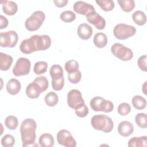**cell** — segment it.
Returning <instances> with one entry per match:
<instances>
[{
	"label": "cell",
	"mask_w": 147,
	"mask_h": 147,
	"mask_svg": "<svg viewBox=\"0 0 147 147\" xmlns=\"http://www.w3.org/2000/svg\"><path fill=\"white\" fill-rule=\"evenodd\" d=\"M51 45V39L48 35H33L22 41L20 49L25 54H30L38 51L48 49Z\"/></svg>",
	"instance_id": "obj_1"
},
{
	"label": "cell",
	"mask_w": 147,
	"mask_h": 147,
	"mask_svg": "<svg viewBox=\"0 0 147 147\" xmlns=\"http://www.w3.org/2000/svg\"><path fill=\"white\" fill-rule=\"evenodd\" d=\"M37 123L32 118L24 119L20 126V133L22 146H38L35 143Z\"/></svg>",
	"instance_id": "obj_2"
},
{
	"label": "cell",
	"mask_w": 147,
	"mask_h": 147,
	"mask_svg": "<svg viewBox=\"0 0 147 147\" xmlns=\"http://www.w3.org/2000/svg\"><path fill=\"white\" fill-rule=\"evenodd\" d=\"M91 125L95 129L105 133H110L113 130L114 123L109 116L105 114L94 115L91 119Z\"/></svg>",
	"instance_id": "obj_3"
},
{
	"label": "cell",
	"mask_w": 147,
	"mask_h": 147,
	"mask_svg": "<svg viewBox=\"0 0 147 147\" xmlns=\"http://www.w3.org/2000/svg\"><path fill=\"white\" fill-rule=\"evenodd\" d=\"M45 18L44 12L40 10L35 11L25 22L26 29L30 32H34L38 30Z\"/></svg>",
	"instance_id": "obj_4"
},
{
	"label": "cell",
	"mask_w": 147,
	"mask_h": 147,
	"mask_svg": "<svg viewBox=\"0 0 147 147\" xmlns=\"http://www.w3.org/2000/svg\"><path fill=\"white\" fill-rule=\"evenodd\" d=\"M136 33L134 26L125 24H117L113 29L114 36L118 40H123L134 36Z\"/></svg>",
	"instance_id": "obj_5"
},
{
	"label": "cell",
	"mask_w": 147,
	"mask_h": 147,
	"mask_svg": "<svg viewBox=\"0 0 147 147\" xmlns=\"http://www.w3.org/2000/svg\"><path fill=\"white\" fill-rule=\"evenodd\" d=\"M90 106L94 111L110 113L113 110L114 105L111 101L105 100L100 96H95L90 100Z\"/></svg>",
	"instance_id": "obj_6"
},
{
	"label": "cell",
	"mask_w": 147,
	"mask_h": 147,
	"mask_svg": "<svg viewBox=\"0 0 147 147\" xmlns=\"http://www.w3.org/2000/svg\"><path fill=\"white\" fill-rule=\"evenodd\" d=\"M113 55L122 61L130 60L133 57V53L131 49L120 43H115L111 47Z\"/></svg>",
	"instance_id": "obj_7"
},
{
	"label": "cell",
	"mask_w": 147,
	"mask_h": 147,
	"mask_svg": "<svg viewBox=\"0 0 147 147\" xmlns=\"http://www.w3.org/2000/svg\"><path fill=\"white\" fill-rule=\"evenodd\" d=\"M18 36L14 30H9L0 33V45L1 47L13 48L17 44Z\"/></svg>",
	"instance_id": "obj_8"
},
{
	"label": "cell",
	"mask_w": 147,
	"mask_h": 147,
	"mask_svg": "<svg viewBox=\"0 0 147 147\" xmlns=\"http://www.w3.org/2000/svg\"><path fill=\"white\" fill-rule=\"evenodd\" d=\"M30 61L25 57L19 58L13 68V74L16 76H20L29 74L30 70Z\"/></svg>",
	"instance_id": "obj_9"
},
{
	"label": "cell",
	"mask_w": 147,
	"mask_h": 147,
	"mask_svg": "<svg viewBox=\"0 0 147 147\" xmlns=\"http://www.w3.org/2000/svg\"><path fill=\"white\" fill-rule=\"evenodd\" d=\"M67 104L69 107L74 110L85 104L81 92L76 89L70 90L67 94Z\"/></svg>",
	"instance_id": "obj_10"
},
{
	"label": "cell",
	"mask_w": 147,
	"mask_h": 147,
	"mask_svg": "<svg viewBox=\"0 0 147 147\" xmlns=\"http://www.w3.org/2000/svg\"><path fill=\"white\" fill-rule=\"evenodd\" d=\"M57 141L59 144L65 147H75L76 142L71 133L65 129L60 130L57 134Z\"/></svg>",
	"instance_id": "obj_11"
},
{
	"label": "cell",
	"mask_w": 147,
	"mask_h": 147,
	"mask_svg": "<svg viewBox=\"0 0 147 147\" xmlns=\"http://www.w3.org/2000/svg\"><path fill=\"white\" fill-rule=\"evenodd\" d=\"M87 21L95 26V27L99 29L102 30L106 26V21L101 16L99 15L95 11H91L86 16Z\"/></svg>",
	"instance_id": "obj_12"
},
{
	"label": "cell",
	"mask_w": 147,
	"mask_h": 147,
	"mask_svg": "<svg viewBox=\"0 0 147 147\" xmlns=\"http://www.w3.org/2000/svg\"><path fill=\"white\" fill-rule=\"evenodd\" d=\"M73 9L76 13L84 16H86L91 11H95L92 5L81 1L75 2L73 5Z\"/></svg>",
	"instance_id": "obj_13"
},
{
	"label": "cell",
	"mask_w": 147,
	"mask_h": 147,
	"mask_svg": "<svg viewBox=\"0 0 147 147\" xmlns=\"http://www.w3.org/2000/svg\"><path fill=\"white\" fill-rule=\"evenodd\" d=\"M117 129L118 133L121 136L127 137L133 133L134 126L130 122L123 121L119 123Z\"/></svg>",
	"instance_id": "obj_14"
},
{
	"label": "cell",
	"mask_w": 147,
	"mask_h": 147,
	"mask_svg": "<svg viewBox=\"0 0 147 147\" xmlns=\"http://www.w3.org/2000/svg\"><path fill=\"white\" fill-rule=\"evenodd\" d=\"M77 34L79 38L82 40H88L92 36V28L90 25L87 24H81L78 27Z\"/></svg>",
	"instance_id": "obj_15"
},
{
	"label": "cell",
	"mask_w": 147,
	"mask_h": 147,
	"mask_svg": "<svg viewBox=\"0 0 147 147\" xmlns=\"http://www.w3.org/2000/svg\"><path fill=\"white\" fill-rule=\"evenodd\" d=\"M25 92L28 97L31 99L37 98L40 96V94L42 92L41 88L34 82L29 84L26 87Z\"/></svg>",
	"instance_id": "obj_16"
},
{
	"label": "cell",
	"mask_w": 147,
	"mask_h": 147,
	"mask_svg": "<svg viewBox=\"0 0 147 147\" xmlns=\"http://www.w3.org/2000/svg\"><path fill=\"white\" fill-rule=\"evenodd\" d=\"M3 12L8 16L14 15L18 10V6L16 2L11 1H3L1 2Z\"/></svg>",
	"instance_id": "obj_17"
},
{
	"label": "cell",
	"mask_w": 147,
	"mask_h": 147,
	"mask_svg": "<svg viewBox=\"0 0 147 147\" xmlns=\"http://www.w3.org/2000/svg\"><path fill=\"white\" fill-rule=\"evenodd\" d=\"M21 86L20 81L16 79H10L6 84V90L7 92L12 95L17 94L21 90Z\"/></svg>",
	"instance_id": "obj_18"
},
{
	"label": "cell",
	"mask_w": 147,
	"mask_h": 147,
	"mask_svg": "<svg viewBox=\"0 0 147 147\" xmlns=\"http://www.w3.org/2000/svg\"><path fill=\"white\" fill-rule=\"evenodd\" d=\"M13 57L5 53H0V69L1 71H7L13 63Z\"/></svg>",
	"instance_id": "obj_19"
},
{
	"label": "cell",
	"mask_w": 147,
	"mask_h": 147,
	"mask_svg": "<svg viewBox=\"0 0 147 147\" xmlns=\"http://www.w3.org/2000/svg\"><path fill=\"white\" fill-rule=\"evenodd\" d=\"M39 145L42 147H52L54 145V138L49 133H43L38 139Z\"/></svg>",
	"instance_id": "obj_20"
},
{
	"label": "cell",
	"mask_w": 147,
	"mask_h": 147,
	"mask_svg": "<svg viewBox=\"0 0 147 147\" xmlns=\"http://www.w3.org/2000/svg\"><path fill=\"white\" fill-rule=\"evenodd\" d=\"M93 42L96 47L102 48L107 44V37L104 33L98 32L94 35Z\"/></svg>",
	"instance_id": "obj_21"
},
{
	"label": "cell",
	"mask_w": 147,
	"mask_h": 147,
	"mask_svg": "<svg viewBox=\"0 0 147 147\" xmlns=\"http://www.w3.org/2000/svg\"><path fill=\"white\" fill-rule=\"evenodd\" d=\"M147 137L145 136L141 137H134L129 140L127 145L129 147H141L146 146Z\"/></svg>",
	"instance_id": "obj_22"
},
{
	"label": "cell",
	"mask_w": 147,
	"mask_h": 147,
	"mask_svg": "<svg viewBox=\"0 0 147 147\" xmlns=\"http://www.w3.org/2000/svg\"><path fill=\"white\" fill-rule=\"evenodd\" d=\"M132 19L135 24L139 26H142L146 22L145 13L141 10H137L132 14Z\"/></svg>",
	"instance_id": "obj_23"
},
{
	"label": "cell",
	"mask_w": 147,
	"mask_h": 147,
	"mask_svg": "<svg viewBox=\"0 0 147 147\" xmlns=\"http://www.w3.org/2000/svg\"><path fill=\"white\" fill-rule=\"evenodd\" d=\"M131 103L134 107L139 110H143L146 106V99L141 95H135L133 96L131 99Z\"/></svg>",
	"instance_id": "obj_24"
},
{
	"label": "cell",
	"mask_w": 147,
	"mask_h": 147,
	"mask_svg": "<svg viewBox=\"0 0 147 147\" xmlns=\"http://www.w3.org/2000/svg\"><path fill=\"white\" fill-rule=\"evenodd\" d=\"M117 2L121 9L127 13L131 11L136 6L135 2L133 0H118Z\"/></svg>",
	"instance_id": "obj_25"
},
{
	"label": "cell",
	"mask_w": 147,
	"mask_h": 147,
	"mask_svg": "<svg viewBox=\"0 0 147 147\" xmlns=\"http://www.w3.org/2000/svg\"><path fill=\"white\" fill-rule=\"evenodd\" d=\"M59 98L57 94L53 91L48 92L44 98L45 104L49 107H53L57 103Z\"/></svg>",
	"instance_id": "obj_26"
},
{
	"label": "cell",
	"mask_w": 147,
	"mask_h": 147,
	"mask_svg": "<svg viewBox=\"0 0 147 147\" xmlns=\"http://www.w3.org/2000/svg\"><path fill=\"white\" fill-rule=\"evenodd\" d=\"M95 2L104 11H111L114 7V2L113 0H96Z\"/></svg>",
	"instance_id": "obj_27"
},
{
	"label": "cell",
	"mask_w": 147,
	"mask_h": 147,
	"mask_svg": "<svg viewBox=\"0 0 147 147\" xmlns=\"http://www.w3.org/2000/svg\"><path fill=\"white\" fill-rule=\"evenodd\" d=\"M49 74L52 79H57L63 77V68L60 65L54 64L50 68Z\"/></svg>",
	"instance_id": "obj_28"
},
{
	"label": "cell",
	"mask_w": 147,
	"mask_h": 147,
	"mask_svg": "<svg viewBox=\"0 0 147 147\" xmlns=\"http://www.w3.org/2000/svg\"><path fill=\"white\" fill-rule=\"evenodd\" d=\"M5 125L10 130H15L18 126V120L17 118L13 115L7 116L5 120Z\"/></svg>",
	"instance_id": "obj_29"
},
{
	"label": "cell",
	"mask_w": 147,
	"mask_h": 147,
	"mask_svg": "<svg viewBox=\"0 0 147 147\" xmlns=\"http://www.w3.org/2000/svg\"><path fill=\"white\" fill-rule=\"evenodd\" d=\"M48 68V63L44 61H37L34 64L33 71L36 75L44 74Z\"/></svg>",
	"instance_id": "obj_30"
},
{
	"label": "cell",
	"mask_w": 147,
	"mask_h": 147,
	"mask_svg": "<svg viewBox=\"0 0 147 147\" xmlns=\"http://www.w3.org/2000/svg\"><path fill=\"white\" fill-rule=\"evenodd\" d=\"M135 121L138 127L142 129L147 127V119L146 113H138L135 117Z\"/></svg>",
	"instance_id": "obj_31"
},
{
	"label": "cell",
	"mask_w": 147,
	"mask_h": 147,
	"mask_svg": "<svg viewBox=\"0 0 147 147\" xmlns=\"http://www.w3.org/2000/svg\"><path fill=\"white\" fill-rule=\"evenodd\" d=\"M60 18L64 22H71L75 20L76 14L72 11L66 10L60 14Z\"/></svg>",
	"instance_id": "obj_32"
},
{
	"label": "cell",
	"mask_w": 147,
	"mask_h": 147,
	"mask_svg": "<svg viewBox=\"0 0 147 147\" xmlns=\"http://www.w3.org/2000/svg\"><path fill=\"white\" fill-rule=\"evenodd\" d=\"M65 69L68 73H72L79 70V63L75 60H69L65 64Z\"/></svg>",
	"instance_id": "obj_33"
},
{
	"label": "cell",
	"mask_w": 147,
	"mask_h": 147,
	"mask_svg": "<svg viewBox=\"0 0 147 147\" xmlns=\"http://www.w3.org/2000/svg\"><path fill=\"white\" fill-rule=\"evenodd\" d=\"M1 143L3 146L11 147L15 144V138L11 134H6L1 138Z\"/></svg>",
	"instance_id": "obj_34"
},
{
	"label": "cell",
	"mask_w": 147,
	"mask_h": 147,
	"mask_svg": "<svg viewBox=\"0 0 147 147\" xmlns=\"http://www.w3.org/2000/svg\"><path fill=\"white\" fill-rule=\"evenodd\" d=\"M33 82L36 83L39 86L42 90V92L47 90L48 87V80L44 76H41L36 78Z\"/></svg>",
	"instance_id": "obj_35"
},
{
	"label": "cell",
	"mask_w": 147,
	"mask_h": 147,
	"mask_svg": "<svg viewBox=\"0 0 147 147\" xmlns=\"http://www.w3.org/2000/svg\"><path fill=\"white\" fill-rule=\"evenodd\" d=\"M64 86V76L57 78L52 79V87L55 91H60L63 89Z\"/></svg>",
	"instance_id": "obj_36"
},
{
	"label": "cell",
	"mask_w": 147,
	"mask_h": 147,
	"mask_svg": "<svg viewBox=\"0 0 147 147\" xmlns=\"http://www.w3.org/2000/svg\"><path fill=\"white\" fill-rule=\"evenodd\" d=\"M82 78V74L79 70L77 71L68 73V79L70 83L72 84H77L78 83Z\"/></svg>",
	"instance_id": "obj_37"
},
{
	"label": "cell",
	"mask_w": 147,
	"mask_h": 147,
	"mask_svg": "<svg viewBox=\"0 0 147 147\" xmlns=\"http://www.w3.org/2000/svg\"><path fill=\"white\" fill-rule=\"evenodd\" d=\"M117 111L119 115L122 116L126 115L130 112L131 107L127 103H122L118 106Z\"/></svg>",
	"instance_id": "obj_38"
},
{
	"label": "cell",
	"mask_w": 147,
	"mask_h": 147,
	"mask_svg": "<svg viewBox=\"0 0 147 147\" xmlns=\"http://www.w3.org/2000/svg\"><path fill=\"white\" fill-rule=\"evenodd\" d=\"M75 110L76 115L80 118L86 117L88 114V108L85 104Z\"/></svg>",
	"instance_id": "obj_39"
},
{
	"label": "cell",
	"mask_w": 147,
	"mask_h": 147,
	"mask_svg": "<svg viewBox=\"0 0 147 147\" xmlns=\"http://www.w3.org/2000/svg\"><path fill=\"white\" fill-rule=\"evenodd\" d=\"M146 59H147V56L146 55H144L140 56L137 60V64L138 67L141 71L144 72L147 71Z\"/></svg>",
	"instance_id": "obj_40"
},
{
	"label": "cell",
	"mask_w": 147,
	"mask_h": 147,
	"mask_svg": "<svg viewBox=\"0 0 147 147\" xmlns=\"http://www.w3.org/2000/svg\"><path fill=\"white\" fill-rule=\"evenodd\" d=\"M8 25V20L5 16H0V29H3L6 28Z\"/></svg>",
	"instance_id": "obj_41"
},
{
	"label": "cell",
	"mask_w": 147,
	"mask_h": 147,
	"mask_svg": "<svg viewBox=\"0 0 147 147\" xmlns=\"http://www.w3.org/2000/svg\"><path fill=\"white\" fill-rule=\"evenodd\" d=\"M68 0H59V1H56V0H54L53 1V3H55V5L58 7H63L64 6H66V5L68 3Z\"/></svg>",
	"instance_id": "obj_42"
},
{
	"label": "cell",
	"mask_w": 147,
	"mask_h": 147,
	"mask_svg": "<svg viewBox=\"0 0 147 147\" xmlns=\"http://www.w3.org/2000/svg\"><path fill=\"white\" fill-rule=\"evenodd\" d=\"M146 82H145V83H144V84H143V86H142V91L144 92V93L146 95Z\"/></svg>",
	"instance_id": "obj_43"
}]
</instances>
